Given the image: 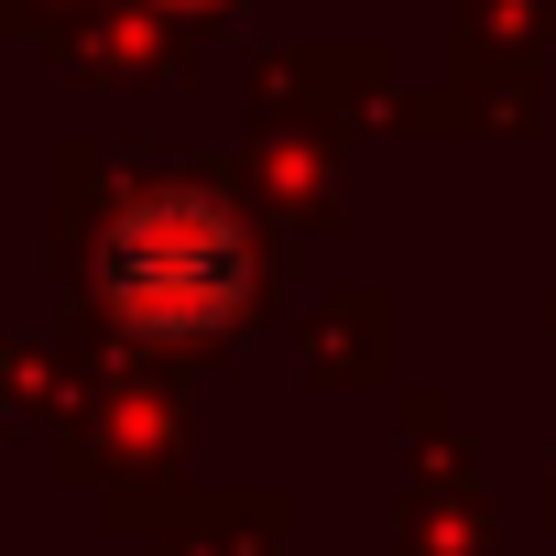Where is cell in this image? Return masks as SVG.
Segmentation results:
<instances>
[{"mask_svg":"<svg viewBox=\"0 0 556 556\" xmlns=\"http://www.w3.org/2000/svg\"><path fill=\"white\" fill-rule=\"evenodd\" d=\"M110 295L142 328H207L240 295V229L207 197H142L110 229Z\"/></svg>","mask_w":556,"mask_h":556,"instance_id":"obj_1","label":"cell"}]
</instances>
